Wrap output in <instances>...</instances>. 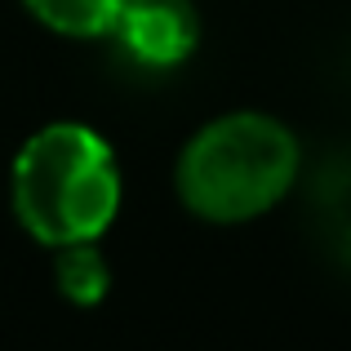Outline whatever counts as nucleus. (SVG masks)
<instances>
[{
	"mask_svg": "<svg viewBox=\"0 0 351 351\" xmlns=\"http://www.w3.org/2000/svg\"><path fill=\"white\" fill-rule=\"evenodd\" d=\"M120 209V169L103 134L76 120L45 125L14 156V214L40 245L98 240Z\"/></svg>",
	"mask_w": 351,
	"mask_h": 351,
	"instance_id": "obj_1",
	"label": "nucleus"
},
{
	"mask_svg": "<svg viewBox=\"0 0 351 351\" xmlns=\"http://www.w3.org/2000/svg\"><path fill=\"white\" fill-rule=\"evenodd\" d=\"M298 138L263 112H232L191 134L178 156V200L205 223H249L289 196Z\"/></svg>",
	"mask_w": 351,
	"mask_h": 351,
	"instance_id": "obj_2",
	"label": "nucleus"
},
{
	"mask_svg": "<svg viewBox=\"0 0 351 351\" xmlns=\"http://www.w3.org/2000/svg\"><path fill=\"white\" fill-rule=\"evenodd\" d=\"M116 36L143 67H178L200 45V18L191 0H125Z\"/></svg>",
	"mask_w": 351,
	"mask_h": 351,
	"instance_id": "obj_3",
	"label": "nucleus"
},
{
	"mask_svg": "<svg viewBox=\"0 0 351 351\" xmlns=\"http://www.w3.org/2000/svg\"><path fill=\"white\" fill-rule=\"evenodd\" d=\"M23 5L49 32L76 36V40H94V36L116 32V18L125 9V0H23Z\"/></svg>",
	"mask_w": 351,
	"mask_h": 351,
	"instance_id": "obj_4",
	"label": "nucleus"
},
{
	"mask_svg": "<svg viewBox=\"0 0 351 351\" xmlns=\"http://www.w3.org/2000/svg\"><path fill=\"white\" fill-rule=\"evenodd\" d=\"M58 289L67 302H76V307H94V302H103L107 285H112V276H107V258L94 249V240H76V245H58Z\"/></svg>",
	"mask_w": 351,
	"mask_h": 351,
	"instance_id": "obj_5",
	"label": "nucleus"
}]
</instances>
